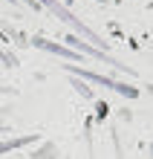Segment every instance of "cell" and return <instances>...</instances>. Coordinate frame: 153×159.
Returning <instances> with one entry per match:
<instances>
[]
</instances>
